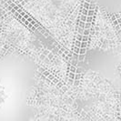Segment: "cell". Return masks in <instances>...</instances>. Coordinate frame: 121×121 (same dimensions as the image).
<instances>
[{"label": "cell", "instance_id": "5", "mask_svg": "<svg viewBox=\"0 0 121 121\" xmlns=\"http://www.w3.org/2000/svg\"><path fill=\"white\" fill-rule=\"evenodd\" d=\"M91 26H92V24H91V23H89V22H85V28L89 29Z\"/></svg>", "mask_w": 121, "mask_h": 121}, {"label": "cell", "instance_id": "7", "mask_svg": "<svg viewBox=\"0 0 121 121\" xmlns=\"http://www.w3.org/2000/svg\"><path fill=\"white\" fill-rule=\"evenodd\" d=\"M79 27H81V28H85V22H84V21H81V20H80Z\"/></svg>", "mask_w": 121, "mask_h": 121}, {"label": "cell", "instance_id": "15", "mask_svg": "<svg viewBox=\"0 0 121 121\" xmlns=\"http://www.w3.org/2000/svg\"><path fill=\"white\" fill-rule=\"evenodd\" d=\"M80 44H81V41H79V40H77V41H76V46H77V47L80 48Z\"/></svg>", "mask_w": 121, "mask_h": 121}, {"label": "cell", "instance_id": "6", "mask_svg": "<svg viewBox=\"0 0 121 121\" xmlns=\"http://www.w3.org/2000/svg\"><path fill=\"white\" fill-rule=\"evenodd\" d=\"M86 48H80V49H79V53L78 54H86Z\"/></svg>", "mask_w": 121, "mask_h": 121}, {"label": "cell", "instance_id": "4", "mask_svg": "<svg viewBox=\"0 0 121 121\" xmlns=\"http://www.w3.org/2000/svg\"><path fill=\"white\" fill-rule=\"evenodd\" d=\"M87 40H88V36L83 35V36H82V38H81V41H85V42H87Z\"/></svg>", "mask_w": 121, "mask_h": 121}, {"label": "cell", "instance_id": "12", "mask_svg": "<svg viewBox=\"0 0 121 121\" xmlns=\"http://www.w3.org/2000/svg\"><path fill=\"white\" fill-rule=\"evenodd\" d=\"M77 64H78V59H73L71 65L72 66H77Z\"/></svg>", "mask_w": 121, "mask_h": 121}, {"label": "cell", "instance_id": "8", "mask_svg": "<svg viewBox=\"0 0 121 121\" xmlns=\"http://www.w3.org/2000/svg\"><path fill=\"white\" fill-rule=\"evenodd\" d=\"M79 18H80V20H81V21H84V22H86V16H85V15H81Z\"/></svg>", "mask_w": 121, "mask_h": 121}, {"label": "cell", "instance_id": "14", "mask_svg": "<svg viewBox=\"0 0 121 121\" xmlns=\"http://www.w3.org/2000/svg\"><path fill=\"white\" fill-rule=\"evenodd\" d=\"M69 78L71 79H74V78H75V74L73 72H70V74H69Z\"/></svg>", "mask_w": 121, "mask_h": 121}, {"label": "cell", "instance_id": "16", "mask_svg": "<svg viewBox=\"0 0 121 121\" xmlns=\"http://www.w3.org/2000/svg\"><path fill=\"white\" fill-rule=\"evenodd\" d=\"M81 38H82V35L80 34V35H78V40L81 41Z\"/></svg>", "mask_w": 121, "mask_h": 121}, {"label": "cell", "instance_id": "2", "mask_svg": "<svg viewBox=\"0 0 121 121\" xmlns=\"http://www.w3.org/2000/svg\"><path fill=\"white\" fill-rule=\"evenodd\" d=\"M94 14H95L94 9H87V16H91V17H93V16H94Z\"/></svg>", "mask_w": 121, "mask_h": 121}, {"label": "cell", "instance_id": "13", "mask_svg": "<svg viewBox=\"0 0 121 121\" xmlns=\"http://www.w3.org/2000/svg\"><path fill=\"white\" fill-rule=\"evenodd\" d=\"M88 7H89V4H88L87 2H85V3H84V8L88 9Z\"/></svg>", "mask_w": 121, "mask_h": 121}, {"label": "cell", "instance_id": "11", "mask_svg": "<svg viewBox=\"0 0 121 121\" xmlns=\"http://www.w3.org/2000/svg\"><path fill=\"white\" fill-rule=\"evenodd\" d=\"M82 15L87 16V9H86V8H83V9H82Z\"/></svg>", "mask_w": 121, "mask_h": 121}, {"label": "cell", "instance_id": "1", "mask_svg": "<svg viewBox=\"0 0 121 121\" xmlns=\"http://www.w3.org/2000/svg\"><path fill=\"white\" fill-rule=\"evenodd\" d=\"M85 58V54H78V60L79 61H83Z\"/></svg>", "mask_w": 121, "mask_h": 121}, {"label": "cell", "instance_id": "3", "mask_svg": "<svg viewBox=\"0 0 121 121\" xmlns=\"http://www.w3.org/2000/svg\"><path fill=\"white\" fill-rule=\"evenodd\" d=\"M93 17L91 16H86V22H89V23H92L93 22Z\"/></svg>", "mask_w": 121, "mask_h": 121}, {"label": "cell", "instance_id": "9", "mask_svg": "<svg viewBox=\"0 0 121 121\" xmlns=\"http://www.w3.org/2000/svg\"><path fill=\"white\" fill-rule=\"evenodd\" d=\"M76 69H77L76 66H72V65H71V67H70V71L73 73H76Z\"/></svg>", "mask_w": 121, "mask_h": 121}, {"label": "cell", "instance_id": "10", "mask_svg": "<svg viewBox=\"0 0 121 121\" xmlns=\"http://www.w3.org/2000/svg\"><path fill=\"white\" fill-rule=\"evenodd\" d=\"M79 49H80V48H78V47H75L74 48V53H77V54H78L79 53Z\"/></svg>", "mask_w": 121, "mask_h": 121}]
</instances>
